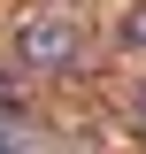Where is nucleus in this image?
I'll list each match as a JSON object with an SVG mask.
<instances>
[{"instance_id":"1","label":"nucleus","mask_w":146,"mask_h":154,"mask_svg":"<svg viewBox=\"0 0 146 154\" xmlns=\"http://www.w3.org/2000/svg\"><path fill=\"white\" fill-rule=\"evenodd\" d=\"M16 54L31 62V69H77V62H85V31H77V16H54V8H38V16H23Z\"/></svg>"},{"instance_id":"2","label":"nucleus","mask_w":146,"mask_h":154,"mask_svg":"<svg viewBox=\"0 0 146 154\" xmlns=\"http://www.w3.org/2000/svg\"><path fill=\"white\" fill-rule=\"evenodd\" d=\"M115 38H123L131 54H146V8H123V23H115Z\"/></svg>"},{"instance_id":"3","label":"nucleus","mask_w":146,"mask_h":154,"mask_svg":"<svg viewBox=\"0 0 146 154\" xmlns=\"http://www.w3.org/2000/svg\"><path fill=\"white\" fill-rule=\"evenodd\" d=\"M123 116H131V131H146V85H131V93H123Z\"/></svg>"},{"instance_id":"4","label":"nucleus","mask_w":146,"mask_h":154,"mask_svg":"<svg viewBox=\"0 0 146 154\" xmlns=\"http://www.w3.org/2000/svg\"><path fill=\"white\" fill-rule=\"evenodd\" d=\"M0 108H8V116L23 108V85H16V77H0Z\"/></svg>"}]
</instances>
